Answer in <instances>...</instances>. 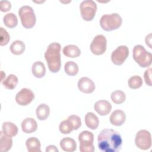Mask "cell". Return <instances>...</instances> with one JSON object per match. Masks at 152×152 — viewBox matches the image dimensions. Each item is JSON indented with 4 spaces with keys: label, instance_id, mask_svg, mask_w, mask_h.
Returning <instances> with one entry per match:
<instances>
[{
    "label": "cell",
    "instance_id": "cell-24",
    "mask_svg": "<svg viewBox=\"0 0 152 152\" xmlns=\"http://www.w3.org/2000/svg\"><path fill=\"white\" fill-rule=\"evenodd\" d=\"M25 49L26 46L24 43L19 40L13 42L10 46L11 52L15 55H19L23 53Z\"/></svg>",
    "mask_w": 152,
    "mask_h": 152
},
{
    "label": "cell",
    "instance_id": "cell-16",
    "mask_svg": "<svg viewBox=\"0 0 152 152\" xmlns=\"http://www.w3.org/2000/svg\"><path fill=\"white\" fill-rule=\"evenodd\" d=\"M60 147L65 151L73 152L77 148L75 141L70 137H65L60 141Z\"/></svg>",
    "mask_w": 152,
    "mask_h": 152
},
{
    "label": "cell",
    "instance_id": "cell-32",
    "mask_svg": "<svg viewBox=\"0 0 152 152\" xmlns=\"http://www.w3.org/2000/svg\"><path fill=\"white\" fill-rule=\"evenodd\" d=\"M10 40V36L8 33L3 27H1V46H5L8 44Z\"/></svg>",
    "mask_w": 152,
    "mask_h": 152
},
{
    "label": "cell",
    "instance_id": "cell-1",
    "mask_svg": "<svg viewBox=\"0 0 152 152\" xmlns=\"http://www.w3.org/2000/svg\"><path fill=\"white\" fill-rule=\"evenodd\" d=\"M122 137L119 132L112 129H104L98 135L97 145L102 152H118L121 149Z\"/></svg>",
    "mask_w": 152,
    "mask_h": 152
},
{
    "label": "cell",
    "instance_id": "cell-20",
    "mask_svg": "<svg viewBox=\"0 0 152 152\" xmlns=\"http://www.w3.org/2000/svg\"><path fill=\"white\" fill-rule=\"evenodd\" d=\"M31 71L35 77L38 78L43 77L46 74V68L45 64L41 61L35 62L32 65Z\"/></svg>",
    "mask_w": 152,
    "mask_h": 152
},
{
    "label": "cell",
    "instance_id": "cell-25",
    "mask_svg": "<svg viewBox=\"0 0 152 152\" xmlns=\"http://www.w3.org/2000/svg\"><path fill=\"white\" fill-rule=\"evenodd\" d=\"M18 82L17 77L14 74H10L5 80L2 81L4 87L8 90L14 89Z\"/></svg>",
    "mask_w": 152,
    "mask_h": 152
},
{
    "label": "cell",
    "instance_id": "cell-12",
    "mask_svg": "<svg viewBox=\"0 0 152 152\" xmlns=\"http://www.w3.org/2000/svg\"><path fill=\"white\" fill-rule=\"evenodd\" d=\"M78 88L83 93L89 94L93 93L96 88L94 82L88 77H81L78 81Z\"/></svg>",
    "mask_w": 152,
    "mask_h": 152
},
{
    "label": "cell",
    "instance_id": "cell-36",
    "mask_svg": "<svg viewBox=\"0 0 152 152\" xmlns=\"http://www.w3.org/2000/svg\"><path fill=\"white\" fill-rule=\"evenodd\" d=\"M145 40L146 45H148L150 48H151V33H150L146 36Z\"/></svg>",
    "mask_w": 152,
    "mask_h": 152
},
{
    "label": "cell",
    "instance_id": "cell-2",
    "mask_svg": "<svg viewBox=\"0 0 152 152\" xmlns=\"http://www.w3.org/2000/svg\"><path fill=\"white\" fill-rule=\"evenodd\" d=\"M61 45L59 43L53 42L48 46L45 52V59L47 62L49 69L52 72H58L61 69Z\"/></svg>",
    "mask_w": 152,
    "mask_h": 152
},
{
    "label": "cell",
    "instance_id": "cell-15",
    "mask_svg": "<svg viewBox=\"0 0 152 152\" xmlns=\"http://www.w3.org/2000/svg\"><path fill=\"white\" fill-rule=\"evenodd\" d=\"M37 128V124L36 120L32 118H27L21 122L22 131L27 134L35 132Z\"/></svg>",
    "mask_w": 152,
    "mask_h": 152
},
{
    "label": "cell",
    "instance_id": "cell-28",
    "mask_svg": "<svg viewBox=\"0 0 152 152\" xmlns=\"http://www.w3.org/2000/svg\"><path fill=\"white\" fill-rule=\"evenodd\" d=\"M110 98L112 101L116 104H121L125 101L126 95L125 93L122 90H115L111 94Z\"/></svg>",
    "mask_w": 152,
    "mask_h": 152
},
{
    "label": "cell",
    "instance_id": "cell-33",
    "mask_svg": "<svg viewBox=\"0 0 152 152\" xmlns=\"http://www.w3.org/2000/svg\"><path fill=\"white\" fill-rule=\"evenodd\" d=\"M11 8V4L8 1H0V9L2 12H7L10 10Z\"/></svg>",
    "mask_w": 152,
    "mask_h": 152
},
{
    "label": "cell",
    "instance_id": "cell-9",
    "mask_svg": "<svg viewBox=\"0 0 152 152\" xmlns=\"http://www.w3.org/2000/svg\"><path fill=\"white\" fill-rule=\"evenodd\" d=\"M107 40L103 34H98L95 36L90 44V50L96 55L103 54L106 50Z\"/></svg>",
    "mask_w": 152,
    "mask_h": 152
},
{
    "label": "cell",
    "instance_id": "cell-30",
    "mask_svg": "<svg viewBox=\"0 0 152 152\" xmlns=\"http://www.w3.org/2000/svg\"><path fill=\"white\" fill-rule=\"evenodd\" d=\"M59 131L63 134H68L71 133L73 130V127L68 119L62 121L59 126Z\"/></svg>",
    "mask_w": 152,
    "mask_h": 152
},
{
    "label": "cell",
    "instance_id": "cell-26",
    "mask_svg": "<svg viewBox=\"0 0 152 152\" xmlns=\"http://www.w3.org/2000/svg\"><path fill=\"white\" fill-rule=\"evenodd\" d=\"M3 21L4 24L10 28L15 27L18 24L17 16L12 12L5 14L3 18Z\"/></svg>",
    "mask_w": 152,
    "mask_h": 152
},
{
    "label": "cell",
    "instance_id": "cell-18",
    "mask_svg": "<svg viewBox=\"0 0 152 152\" xmlns=\"http://www.w3.org/2000/svg\"><path fill=\"white\" fill-rule=\"evenodd\" d=\"M84 121L86 126L91 129H96L97 128L99 121L98 117L93 112H87L84 117Z\"/></svg>",
    "mask_w": 152,
    "mask_h": 152
},
{
    "label": "cell",
    "instance_id": "cell-23",
    "mask_svg": "<svg viewBox=\"0 0 152 152\" xmlns=\"http://www.w3.org/2000/svg\"><path fill=\"white\" fill-rule=\"evenodd\" d=\"M36 116L40 121L46 120L49 116L50 108L48 104L42 103L39 104L36 110Z\"/></svg>",
    "mask_w": 152,
    "mask_h": 152
},
{
    "label": "cell",
    "instance_id": "cell-5",
    "mask_svg": "<svg viewBox=\"0 0 152 152\" xmlns=\"http://www.w3.org/2000/svg\"><path fill=\"white\" fill-rule=\"evenodd\" d=\"M22 26L27 29L33 28L36 22V18L33 9L28 5L21 7L18 10Z\"/></svg>",
    "mask_w": 152,
    "mask_h": 152
},
{
    "label": "cell",
    "instance_id": "cell-14",
    "mask_svg": "<svg viewBox=\"0 0 152 152\" xmlns=\"http://www.w3.org/2000/svg\"><path fill=\"white\" fill-rule=\"evenodd\" d=\"M125 120L126 115L122 110H114L110 116V124L115 126H121L124 124Z\"/></svg>",
    "mask_w": 152,
    "mask_h": 152
},
{
    "label": "cell",
    "instance_id": "cell-31",
    "mask_svg": "<svg viewBox=\"0 0 152 152\" xmlns=\"http://www.w3.org/2000/svg\"><path fill=\"white\" fill-rule=\"evenodd\" d=\"M67 119L71 124L74 130L78 129L81 125V118L75 115H72L68 117Z\"/></svg>",
    "mask_w": 152,
    "mask_h": 152
},
{
    "label": "cell",
    "instance_id": "cell-11",
    "mask_svg": "<svg viewBox=\"0 0 152 152\" xmlns=\"http://www.w3.org/2000/svg\"><path fill=\"white\" fill-rule=\"evenodd\" d=\"M34 99V93L27 88H21L15 96V101L20 106L29 104Z\"/></svg>",
    "mask_w": 152,
    "mask_h": 152
},
{
    "label": "cell",
    "instance_id": "cell-29",
    "mask_svg": "<svg viewBox=\"0 0 152 152\" xmlns=\"http://www.w3.org/2000/svg\"><path fill=\"white\" fill-rule=\"evenodd\" d=\"M128 84L131 89H137L142 86V80L139 75H134L129 78Z\"/></svg>",
    "mask_w": 152,
    "mask_h": 152
},
{
    "label": "cell",
    "instance_id": "cell-8",
    "mask_svg": "<svg viewBox=\"0 0 152 152\" xmlns=\"http://www.w3.org/2000/svg\"><path fill=\"white\" fill-rule=\"evenodd\" d=\"M136 146L141 150H146L151 146V136L150 132L145 129L140 130L135 138Z\"/></svg>",
    "mask_w": 152,
    "mask_h": 152
},
{
    "label": "cell",
    "instance_id": "cell-3",
    "mask_svg": "<svg viewBox=\"0 0 152 152\" xmlns=\"http://www.w3.org/2000/svg\"><path fill=\"white\" fill-rule=\"evenodd\" d=\"M133 59L142 68H147L151 65L152 61L151 53L147 51L146 49L141 45H135L132 51Z\"/></svg>",
    "mask_w": 152,
    "mask_h": 152
},
{
    "label": "cell",
    "instance_id": "cell-22",
    "mask_svg": "<svg viewBox=\"0 0 152 152\" xmlns=\"http://www.w3.org/2000/svg\"><path fill=\"white\" fill-rule=\"evenodd\" d=\"M3 132L7 136L12 137L18 133V127L11 122H5L2 125Z\"/></svg>",
    "mask_w": 152,
    "mask_h": 152
},
{
    "label": "cell",
    "instance_id": "cell-21",
    "mask_svg": "<svg viewBox=\"0 0 152 152\" xmlns=\"http://www.w3.org/2000/svg\"><path fill=\"white\" fill-rule=\"evenodd\" d=\"M27 151L28 152H40V142L36 137L28 138L26 142Z\"/></svg>",
    "mask_w": 152,
    "mask_h": 152
},
{
    "label": "cell",
    "instance_id": "cell-10",
    "mask_svg": "<svg viewBox=\"0 0 152 152\" xmlns=\"http://www.w3.org/2000/svg\"><path fill=\"white\" fill-rule=\"evenodd\" d=\"M129 55L128 48L125 45L118 46L111 54L112 62L116 65H122Z\"/></svg>",
    "mask_w": 152,
    "mask_h": 152
},
{
    "label": "cell",
    "instance_id": "cell-6",
    "mask_svg": "<svg viewBox=\"0 0 152 152\" xmlns=\"http://www.w3.org/2000/svg\"><path fill=\"white\" fill-rule=\"evenodd\" d=\"M80 14L85 21H91L96 15L97 5L92 0L83 1L80 5Z\"/></svg>",
    "mask_w": 152,
    "mask_h": 152
},
{
    "label": "cell",
    "instance_id": "cell-27",
    "mask_svg": "<svg viewBox=\"0 0 152 152\" xmlns=\"http://www.w3.org/2000/svg\"><path fill=\"white\" fill-rule=\"evenodd\" d=\"M64 70L67 75L69 76H74L78 74L79 68L75 62L69 61L65 64Z\"/></svg>",
    "mask_w": 152,
    "mask_h": 152
},
{
    "label": "cell",
    "instance_id": "cell-13",
    "mask_svg": "<svg viewBox=\"0 0 152 152\" xmlns=\"http://www.w3.org/2000/svg\"><path fill=\"white\" fill-rule=\"evenodd\" d=\"M94 109L99 115L104 116L110 113L112 110V105L106 100H100L94 104Z\"/></svg>",
    "mask_w": 152,
    "mask_h": 152
},
{
    "label": "cell",
    "instance_id": "cell-19",
    "mask_svg": "<svg viewBox=\"0 0 152 152\" xmlns=\"http://www.w3.org/2000/svg\"><path fill=\"white\" fill-rule=\"evenodd\" d=\"M62 52L64 55L69 58H77L81 54V50L79 48L74 45H68L63 48Z\"/></svg>",
    "mask_w": 152,
    "mask_h": 152
},
{
    "label": "cell",
    "instance_id": "cell-35",
    "mask_svg": "<svg viewBox=\"0 0 152 152\" xmlns=\"http://www.w3.org/2000/svg\"><path fill=\"white\" fill-rule=\"evenodd\" d=\"M46 151L49 152V151H53V152H58V149L54 145H49L46 147Z\"/></svg>",
    "mask_w": 152,
    "mask_h": 152
},
{
    "label": "cell",
    "instance_id": "cell-7",
    "mask_svg": "<svg viewBox=\"0 0 152 152\" xmlns=\"http://www.w3.org/2000/svg\"><path fill=\"white\" fill-rule=\"evenodd\" d=\"M80 141V150L81 152H93L94 135L88 131H83L78 135Z\"/></svg>",
    "mask_w": 152,
    "mask_h": 152
},
{
    "label": "cell",
    "instance_id": "cell-17",
    "mask_svg": "<svg viewBox=\"0 0 152 152\" xmlns=\"http://www.w3.org/2000/svg\"><path fill=\"white\" fill-rule=\"evenodd\" d=\"M12 145V139L11 137L6 135L2 131H0V151L7 152Z\"/></svg>",
    "mask_w": 152,
    "mask_h": 152
},
{
    "label": "cell",
    "instance_id": "cell-34",
    "mask_svg": "<svg viewBox=\"0 0 152 152\" xmlns=\"http://www.w3.org/2000/svg\"><path fill=\"white\" fill-rule=\"evenodd\" d=\"M144 78L146 84L148 86H151V68H149L145 71Z\"/></svg>",
    "mask_w": 152,
    "mask_h": 152
},
{
    "label": "cell",
    "instance_id": "cell-4",
    "mask_svg": "<svg viewBox=\"0 0 152 152\" xmlns=\"http://www.w3.org/2000/svg\"><path fill=\"white\" fill-rule=\"evenodd\" d=\"M122 23V18L117 13L104 14L100 20V25L102 28L106 31L119 28Z\"/></svg>",
    "mask_w": 152,
    "mask_h": 152
}]
</instances>
